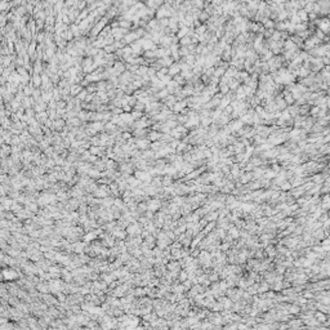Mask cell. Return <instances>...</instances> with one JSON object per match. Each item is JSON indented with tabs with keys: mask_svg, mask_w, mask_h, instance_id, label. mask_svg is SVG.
Instances as JSON below:
<instances>
[{
	"mask_svg": "<svg viewBox=\"0 0 330 330\" xmlns=\"http://www.w3.org/2000/svg\"><path fill=\"white\" fill-rule=\"evenodd\" d=\"M169 71H170V74H172V75H174V74H177L178 71H179V67H178V66H175V64H173V66L170 67V70H169Z\"/></svg>",
	"mask_w": 330,
	"mask_h": 330,
	"instance_id": "1",
	"label": "cell"
},
{
	"mask_svg": "<svg viewBox=\"0 0 330 330\" xmlns=\"http://www.w3.org/2000/svg\"><path fill=\"white\" fill-rule=\"evenodd\" d=\"M44 21H45V19H36V29H37V30L41 29L43 26H44Z\"/></svg>",
	"mask_w": 330,
	"mask_h": 330,
	"instance_id": "2",
	"label": "cell"
},
{
	"mask_svg": "<svg viewBox=\"0 0 330 330\" xmlns=\"http://www.w3.org/2000/svg\"><path fill=\"white\" fill-rule=\"evenodd\" d=\"M86 3H88V5H90V4H93V3H96L97 0H85Z\"/></svg>",
	"mask_w": 330,
	"mask_h": 330,
	"instance_id": "5",
	"label": "cell"
},
{
	"mask_svg": "<svg viewBox=\"0 0 330 330\" xmlns=\"http://www.w3.org/2000/svg\"><path fill=\"white\" fill-rule=\"evenodd\" d=\"M45 2H48V3H49L50 5H54V4L58 2V0H45Z\"/></svg>",
	"mask_w": 330,
	"mask_h": 330,
	"instance_id": "4",
	"label": "cell"
},
{
	"mask_svg": "<svg viewBox=\"0 0 330 330\" xmlns=\"http://www.w3.org/2000/svg\"><path fill=\"white\" fill-rule=\"evenodd\" d=\"M78 92L80 93V86H76V85H75V86H72V88H71V94L75 96V94H78Z\"/></svg>",
	"mask_w": 330,
	"mask_h": 330,
	"instance_id": "3",
	"label": "cell"
}]
</instances>
